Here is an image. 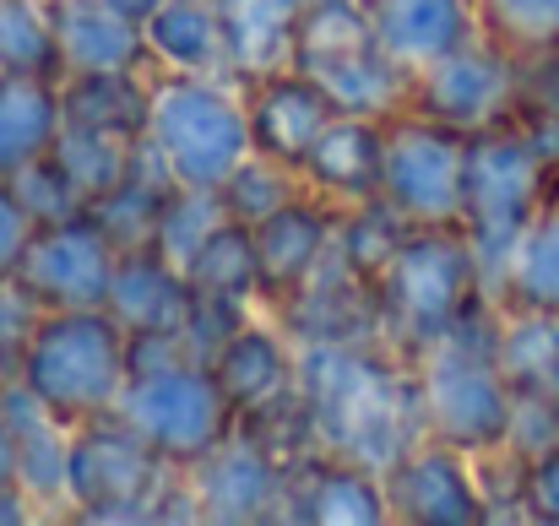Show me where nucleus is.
I'll return each mask as SVG.
<instances>
[{
	"mask_svg": "<svg viewBox=\"0 0 559 526\" xmlns=\"http://www.w3.org/2000/svg\"><path fill=\"white\" fill-rule=\"evenodd\" d=\"M299 402L321 451L391 467L424 440V402L413 358L385 343H299Z\"/></svg>",
	"mask_w": 559,
	"mask_h": 526,
	"instance_id": "nucleus-1",
	"label": "nucleus"
},
{
	"mask_svg": "<svg viewBox=\"0 0 559 526\" xmlns=\"http://www.w3.org/2000/svg\"><path fill=\"white\" fill-rule=\"evenodd\" d=\"M484 266L462 223H407L391 261L374 277L380 337L402 358L451 337L456 321L484 299ZM495 299V294H489Z\"/></svg>",
	"mask_w": 559,
	"mask_h": 526,
	"instance_id": "nucleus-2",
	"label": "nucleus"
},
{
	"mask_svg": "<svg viewBox=\"0 0 559 526\" xmlns=\"http://www.w3.org/2000/svg\"><path fill=\"white\" fill-rule=\"evenodd\" d=\"M495 326H500V299H478L451 337L413 352L418 374V402H424V434L484 456L500 451L511 434L516 391L495 363Z\"/></svg>",
	"mask_w": 559,
	"mask_h": 526,
	"instance_id": "nucleus-3",
	"label": "nucleus"
},
{
	"mask_svg": "<svg viewBox=\"0 0 559 526\" xmlns=\"http://www.w3.org/2000/svg\"><path fill=\"white\" fill-rule=\"evenodd\" d=\"M60 522H190L186 478L120 413H98L87 423H71L66 516Z\"/></svg>",
	"mask_w": 559,
	"mask_h": 526,
	"instance_id": "nucleus-4",
	"label": "nucleus"
},
{
	"mask_svg": "<svg viewBox=\"0 0 559 526\" xmlns=\"http://www.w3.org/2000/svg\"><path fill=\"white\" fill-rule=\"evenodd\" d=\"M142 142L175 184L223 190L228 175L255 153L239 82L217 71H153V109Z\"/></svg>",
	"mask_w": 559,
	"mask_h": 526,
	"instance_id": "nucleus-5",
	"label": "nucleus"
},
{
	"mask_svg": "<svg viewBox=\"0 0 559 526\" xmlns=\"http://www.w3.org/2000/svg\"><path fill=\"white\" fill-rule=\"evenodd\" d=\"M559 190L555 164L533 147L527 125L511 115L489 131L467 136V184H462V228L478 250L484 266V288H500V272L516 250V239L527 234V223L538 217V206Z\"/></svg>",
	"mask_w": 559,
	"mask_h": 526,
	"instance_id": "nucleus-6",
	"label": "nucleus"
},
{
	"mask_svg": "<svg viewBox=\"0 0 559 526\" xmlns=\"http://www.w3.org/2000/svg\"><path fill=\"white\" fill-rule=\"evenodd\" d=\"M16 380L66 423H87L120 407L131 380V332L98 310H44Z\"/></svg>",
	"mask_w": 559,
	"mask_h": 526,
	"instance_id": "nucleus-7",
	"label": "nucleus"
},
{
	"mask_svg": "<svg viewBox=\"0 0 559 526\" xmlns=\"http://www.w3.org/2000/svg\"><path fill=\"white\" fill-rule=\"evenodd\" d=\"M169 467H190L206 451H217L234 429L239 413L228 407L217 374L206 358L186 363H158V369H131L120 407H115Z\"/></svg>",
	"mask_w": 559,
	"mask_h": 526,
	"instance_id": "nucleus-8",
	"label": "nucleus"
},
{
	"mask_svg": "<svg viewBox=\"0 0 559 526\" xmlns=\"http://www.w3.org/2000/svg\"><path fill=\"white\" fill-rule=\"evenodd\" d=\"M294 65L316 76L343 115H396L407 104V76L380 55L365 0H310Z\"/></svg>",
	"mask_w": 559,
	"mask_h": 526,
	"instance_id": "nucleus-9",
	"label": "nucleus"
},
{
	"mask_svg": "<svg viewBox=\"0 0 559 526\" xmlns=\"http://www.w3.org/2000/svg\"><path fill=\"white\" fill-rule=\"evenodd\" d=\"M462 184H467V131L440 125L407 104L385 115L380 201L402 223H462Z\"/></svg>",
	"mask_w": 559,
	"mask_h": 526,
	"instance_id": "nucleus-10",
	"label": "nucleus"
},
{
	"mask_svg": "<svg viewBox=\"0 0 559 526\" xmlns=\"http://www.w3.org/2000/svg\"><path fill=\"white\" fill-rule=\"evenodd\" d=\"M407 109L440 125H456L467 136L489 131L522 109V60L478 33L473 44L451 49L445 60H435L429 71L407 82Z\"/></svg>",
	"mask_w": 559,
	"mask_h": 526,
	"instance_id": "nucleus-11",
	"label": "nucleus"
},
{
	"mask_svg": "<svg viewBox=\"0 0 559 526\" xmlns=\"http://www.w3.org/2000/svg\"><path fill=\"white\" fill-rule=\"evenodd\" d=\"M115 261H120V244L93 223V212H76V217L33 228L16 261V283L44 310H98L109 299Z\"/></svg>",
	"mask_w": 559,
	"mask_h": 526,
	"instance_id": "nucleus-12",
	"label": "nucleus"
},
{
	"mask_svg": "<svg viewBox=\"0 0 559 526\" xmlns=\"http://www.w3.org/2000/svg\"><path fill=\"white\" fill-rule=\"evenodd\" d=\"M190 500V522L212 526H250V522H283V478L288 462L272 456L250 429H234L217 451L180 467Z\"/></svg>",
	"mask_w": 559,
	"mask_h": 526,
	"instance_id": "nucleus-13",
	"label": "nucleus"
},
{
	"mask_svg": "<svg viewBox=\"0 0 559 526\" xmlns=\"http://www.w3.org/2000/svg\"><path fill=\"white\" fill-rule=\"evenodd\" d=\"M391 522L402 526H489L478 462L435 434L413 440L391 467H380Z\"/></svg>",
	"mask_w": 559,
	"mask_h": 526,
	"instance_id": "nucleus-14",
	"label": "nucleus"
},
{
	"mask_svg": "<svg viewBox=\"0 0 559 526\" xmlns=\"http://www.w3.org/2000/svg\"><path fill=\"white\" fill-rule=\"evenodd\" d=\"M206 363H212L228 407L239 413V423L283 413V407L299 402V343H294V332L272 310L239 315L217 337V348H212Z\"/></svg>",
	"mask_w": 559,
	"mask_h": 526,
	"instance_id": "nucleus-15",
	"label": "nucleus"
},
{
	"mask_svg": "<svg viewBox=\"0 0 559 526\" xmlns=\"http://www.w3.org/2000/svg\"><path fill=\"white\" fill-rule=\"evenodd\" d=\"M283 522L294 526H391V505H385V483L380 473L310 445L305 456L288 462L283 478Z\"/></svg>",
	"mask_w": 559,
	"mask_h": 526,
	"instance_id": "nucleus-16",
	"label": "nucleus"
},
{
	"mask_svg": "<svg viewBox=\"0 0 559 526\" xmlns=\"http://www.w3.org/2000/svg\"><path fill=\"white\" fill-rule=\"evenodd\" d=\"M239 93H245V115H250V147L294 175L310 158V147L321 142V131L343 115L332 104V93L316 76H305L299 65L250 76V82H239Z\"/></svg>",
	"mask_w": 559,
	"mask_h": 526,
	"instance_id": "nucleus-17",
	"label": "nucleus"
},
{
	"mask_svg": "<svg viewBox=\"0 0 559 526\" xmlns=\"http://www.w3.org/2000/svg\"><path fill=\"white\" fill-rule=\"evenodd\" d=\"M332 234H337V206H326L310 190H299L288 206L266 212L261 223H250L261 310H277L321 272V261L332 255Z\"/></svg>",
	"mask_w": 559,
	"mask_h": 526,
	"instance_id": "nucleus-18",
	"label": "nucleus"
},
{
	"mask_svg": "<svg viewBox=\"0 0 559 526\" xmlns=\"http://www.w3.org/2000/svg\"><path fill=\"white\" fill-rule=\"evenodd\" d=\"M370 33L380 55L413 82L451 49L478 38V5L473 0H365Z\"/></svg>",
	"mask_w": 559,
	"mask_h": 526,
	"instance_id": "nucleus-19",
	"label": "nucleus"
},
{
	"mask_svg": "<svg viewBox=\"0 0 559 526\" xmlns=\"http://www.w3.org/2000/svg\"><path fill=\"white\" fill-rule=\"evenodd\" d=\"M0 413L16 451V489L44 511L66 516V462H71V423L55 418L22 380H0Z\"/></svg>",
	"mask_w": 559,
	"mask_h": 526,
	"instance_id": "nucleus-20",
	"label": "nucleus"
},
{
	"mask_svg": "<svg viewBox=\"0 0 559 526\" xmlns=\"http://www.w3.org/2000/svg\"><path fill=\"white\" fill-rule=\"evenodd\" d=\"M380 175H385V120L380 115H337L310 147V158L299 164L305 190L337 212L374 201Z\"/></svg>",
	"mask_w": 559,
	"mask_h": 526,
	"instance_id": "nucleus-21",
	"label": "nucleus"
},
{
	"mask_svg": "<svg viewBox=\"0 0 559 526\" xmlns=\"http://www.w3.org/2000/svg\"><path fill=\"white\" fill-rule=\"evenodd\" d=\"M104 310H109L131 337H136V332H169V326H186L190 315H195V294H190L186 272L147 239V244L120 250Z\"/></svg>",
	"mask_w": 559,
	"mask_h": 526,
	"instance_id": "nucleus-22",
	"label": "nucleus"
},
{
	"mask_svg": "<svg viewBox=\"0 0 559 526\" xmlns=\"http://www.w3.org/2000/svg\"><path fill=\"white\" fill-rule=\"evenodd\" d=\"M49 16H55V44H60V76L147 65L142 22L115 11L109 0H49Z\"/></svg>",
	"mask_w": 559,
	"mask_h": 526,
	"instance_id": "nucleus-23",
	"label": "nucleus"
},
{
	"mask_svg": "<svg viewBox=\"0 0 559 526\" xmlns=\"http://www.w3.org/2000/svg\"><path fill=\"white\" fill-rule=\"evenodd\" d=\"M310 0H217V27H223V60L234 82L272 76L294 65L299 27H305Z\"/></svg>",
	"mask_w": 559,
	"mask_h": 526,
	"instance_id": "nucleus-24",
	"label": "nucleus"
},
{
	"mask_svg": "<svg viewBox=\"0 0 559 526\" xmlns=\"http://www.w3.org/2000/svg\"><path fill=\"white\" fill-rule=\"evenodd\" d=\"M66 131V104L55 76H5L0 71V184L27 164L49 158Z\"/></svg>",
	"mask_w": 559,
	"mask_h": 526,
	"instance_id": "nucleus-25",
	"label": "nucleus"
},
{
	"mask_svg": "<svg viewBox=\"0 0 559 526\" xmlns=\"http://www.w3.org/2000/svg\"><path fill=\"white\" fill-rule=\"evenodd\" d=\"M60 104H66V125H87V131L142 142L147 136V109H153V65L60 76Z\"/></svg>",
	"mask_w": 559,
	"mask_h": 526,
	"instance_id": "nucleus-26",
	"label": "nucleus"
},
{
	"mask_svg": "<svg viewBox=\"0 0 559 526\" xmlns=\"http://www.w3.org/2000/svg\"><path fill=\"white\" fill-rule=\"evenodd\" d=\"M142 49H147L153 71H217V76H228L217 0H164L153 16H142Z\"/></svg>",
	"mask_w": 559,
	"mask_h": 526,
	"instance_id": "nucleus-27",
	"label": "nucleus"
},
{
	"mask_svg": "<svg viewBox=\"0 0 559 526\" xmlns=\"http://www.w3.org/2000/svg\"><path fill=\"white\" fill-rule=\"evenodd\" d=\"M190 294L212 310H228V315H250L261 310V277H255V244H250V228L245 223H223L186 266Z\"/></svg>",
	"mask_w": 559,
	"mask_h": 526,
	"instance_id": "nucleus-28",
	"label": "nucleus"
},
{
	"mask_svg": "<svg viewBox=\"0 0 559 526\" xmlns=\"http://www.w3.org/2000/svg\"><path fill=\"white\" fill-rule=\"evenodd\" d=\"M495 299L511 304V310H549V315H559V190L538 206V217L516 239Z\"/></svg>",
	"mask_w": 559,
	"mask_h": 526,
	"instance_id": "nucleus-29",
	"label": "nucleus"
},
{
	"mask_svg": "<svg viewBox=\"0 0 559 526\" xmlns=\"http://www.w3.org/2000/svg\"><path fill=\"white\" fill-rule=\"evenodd\" d=\"M495 363H500V374L511 380V391H544V396H559V315L500 304Z\"/></svg>",
	"mask_w": 559,
	"mask_h": 526,
	"instance_id": "nucleus-30",
	"label": "nucleus"
},
{
	"mask_svg": "<svg viewBox=\"0 0 559 526\" xmlns=\"http://www.w3.org/2000/svg\"><path fill=\"white\" fill-rule=\"evenodd\" d=\"M169 190H175L169 169H164V164L153 158V147L142 142V147H136V164L126 169V179H120L109 195H98L87 212H93V223H98L120 250H131V244H147V239H153Z\"/></svg>",
	"mask_w": 559,
	"mask_h": 526,
	"instance_id": "nucleus-31",
	"label": "nucleus"
},
{
	"mask_svg": "<svg viewBox=\"0 0 559 526\" xmlns=\"http://www.w3.org/2000/svg\"><path fill=\"white\" fill-rule=\"evenodd\" d=\"M136 147L142 142H126V136H109V131H87V125H66L60 142H55V164L66 169V179L93 206L98 195H109L126 179V169L136 164Z\"/></svg>",
	"mask_w": 559,
	"mask_h": 526,
	"instance_id": "nucleus-32",
	"label": "nucleus"
},
{
	"mask_svg": "<svg viewBox=\"0 0 559 526\" xmlns=\"http://www.w3.org/2000/svg\"><path fill=\"white\" fill-rule=\"evenodd\" d=\"M0 71L60 82V44H55L49 0H0Z\"/></svg>",
	"mask_w": 559,
	"mask_h": 526,
	"instance_id": "nucleus-33",
	"label": "nucleus"
},
{
	"mask_svg": "<svg viewBox=\"0 0 559 526\" xmlns=\"http://www.w3.org/2000/svg\"><path fill=\"white\" fill-rule=\"evenodd\" d=\"M407 234V223L374 195V201H359V206H343L337 212V234H332V255L354 272V277H365L374 283L380 277V266L391 261V250H396V239Z\"/></svg>",
	"mask_w": 559,
	"mask_h": 526,
	"instance_id": "nucleus-34",
	"label": "nucleus"
},
{
	"mask_svg": "<svg viewBox=\"0 0 559 526\" xmlns=\"http://www.w3.org/2000/svg\"><path fill=\"white\" fill-rule=\"evenodd\" d=\"M478 33L511 49L516 60L559 55V0H473Z\"/></svg>",
	"mask_w": 559,
	"mask_h": 526,
	"instance_id": "nucleus-35",
	"label": "nucleus"
},
{
	"mask_svg": "<svg viewBox=\"0 0 559 526\" xmlns=\"http://www.w3.org/2000/svg\"><path fill=\"white\" fill-rule=\"evenodd\" d=\"M228 223V206H223V190H190V184H175L169 201H164V217L153 228V244L186 272L190 255Z\"/></svg>",
	"mask_w": 559,
	"mask_h": 526,
	"instance_id": "nucleus-36",
	"label": "nucleus"
},
{
	"mask_svg": "<svg viewBox=\"0 0 559 526\" xmlns=\"http://www.w3.org/2000/svg\"><path fill=\"white\" fill-rule=\"evenodd\" d=\"M305 190V179L294 175V169H283V164H272V158H261V153H250L228 184H223V206H228V217L234 223H261L266 212H277V206H288L294 195Z\"/></svg>",
	"mask_w": 559,
	"mask_h": 526,
	"instance_id": "nucleus-37",
	"label": "nucleus"
},
{
	"mask_svg": "<svg viewBox=\"0 0 559 526\" xmlns=\"http://www.w3.org/2000/svg\"><path fill=\"white\" fill-rule=\"evenodd\" d=\"M5 184L16 190V201L27 206V217H33V223H60V217L87 212L82 190L66 179V169L55 164V153H49V158H38V164H27L22 175L5 179Z\"/></svg>",
	"mask_w": 559,
	"mask_h": 526,
	"instance_id": "nucleus-38",
	"label": "nucleus"
},
{
	"mask_svg": "<svg viewBox=\"0 0 559 526\" xmlns=\"http://www.w3.org/2000/svg\"><path fill=\"white\" fill-rule=\"evenodd\" d=\"M38 321H44V304L16 283V272L0 277V380H16L22 352H27V343H33Z\"/></svg>",
	"mask_w": 559,
	"mask_h": 526,
	"instance_id": "nucleus-39",
	"label": "nucleus"
},
{
	"mask_svg": "<svg viewBox=\"0 0 559 526\" xmlns=\"http://www.w3.org/2000/svg\"><path fill=\"white\" fill-rule=\"evenodd\" d=\"M559 445V396L544 391H516V413H511V434H506V451H516L522 462L544 456Z\"/></svg>",
	"mask_w": 559,
	"mask_h": 526,
	"instance_id": "nucleus-40",
	"label": "nucleus"
},
{
	"mask_svg": "<svg viewBox=\"0 0 559 526\" xmlns=\"http://www.w3.org/2000/svg\"><path fill=\"white\" fill-rule=\"evenodd\" d=\"M522 511L527 522L559 526V445L522 467Z\"/></svg>",
	"mask_w": 559,
	"mask_h": 526,
	"instance_id": "nucleus-41",
	"label": "nucleus"
},
{
	"mask_svg": "<svg viewBox=\"0 0 559 526\" xmlns=\"http://www.w3.org/2000/svg\"><path fill=\"white\" fill-rule=\"evenodd\" d=\"M33 217H27V206L16 201V190L11 184H0V277H11L16 272V261H22V250H27V239H33Z\"/></svg>",
	"mask_w": 559,
	"mask_h": 526,
	"instance_id": "nucleus-42",
	"label": "nucleus"
},
{
	"mask_svg": "<svg viewBox=\"0 0 559 526\" xmlns=\"http://www.w3.org/2000/svg\"><path fill=\"white\" fill-rule=\"evenodd\" d=\"M44 511L16 489V483H0V526H27V522H38Z\"/></svg>",
	"mask_w": 559,
	"mask_h": 526,
	"instance_id": "nucleus-43",
	"label": "nucleus"
},
{
	"mask_svg": "<svg viewBox=\"0 0 559 526\" xmlns=\"http://www.w3.org/2000/svg\"><path fill=\"white\" fill-rule=\"evenodd\" d=\"M0 483H16V451H11V429H5V413H0Z\"/></svg>",
	"mask_w": 559,
	"mask_h": 526,
	"instance_id": "nucleus-44",
	"label": "nucleus"
},
{
	"mask_svg": "<svg viewBox=\"0 0 559 526\" xmlns=\"http://www.w3.org/2000/svg\"><path fill=\"white\" fill-rule=\"evenodd\" d=\"M109 5H115V11H126V16H136V22H142V16H153V11H158V5H164V0H109Z\"/></svg>",
	"mask_w": 559,
	"mask_h": 526,
	"instance_id": "nucleus-45",
	"label": "nucleus"
}]
</instances>
